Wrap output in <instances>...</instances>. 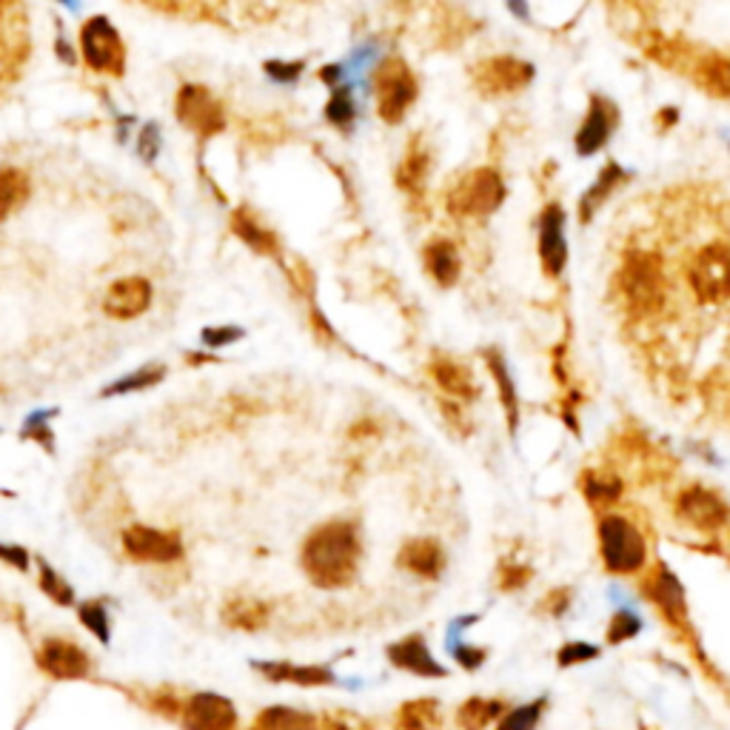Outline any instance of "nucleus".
Returning a JSON list of instances; mask_svg holds the SVG:
<instances>
[{"instance_id":"obj_34","label":"nucleus","mask_w":730,"mask_h":730,"mask_svg":"<svg viewBox=\"0 0 730 730\" xmlns=\"http://www.w3.org/2000/svg\"><path fill=\"white\" fill-rule=\"evenodd\" d=\"M622 494V482L611 474H588L585 476V497L597 508H608Z\"/></svg>"},{"instance_id":"obj_30","label":"nucleus","mask_w":730,"mask_h":730,"mask_svg":"<svg viewBox=\"0 0 730 730\" xmlns=\"http://www.w3.org/2000/svg\"><path fill=\"white\" fill-rule=\"evenodd\" d=\"M60 414V409H37L23 420L21 439L35 443L37 448L55 454V432H51V420Z\"/></svg>"},{"instance_id":"obj_3","label":"nucleus","mask_w":730,"mask_h":730,"mask_svg":"<svg viewBox=\"0 0 730 730\" xmlns=\"http://www.w3.org/2000/svg\"><path fill=\"white\" fill-rule=\"evenodd\" d=\"M620 294L631 315L645 317L664 303L662 260L650 251H631L620 271Z\"/></svg>"},{"instance_id":"obj_18","label":"nucleus","mask_w":730,"mask_h":730,"mask_svg":"<svg viewBox=\"0 0 730 730\" xmlns=\"http://www.w3.org/2000/svg\"><path fill=\"white\" fill-rule=\"evenodd\" d=\"M533 78V69L517 58H494L485 67H480L476 83L485 92H497V95H508L517 89L528 86Z\"/></svg>"},{"instance_id":"obj_44","label":"nucleus","mask_w":730,"mask_h":730,"mask_svg":"<svg viewBox=\"0 0 730 730\" xmlns=\"http://www.w3.org/2000/svg\"><path fill=\"white\" fill-rule=\"evenodd\" d=\"M570 605V588H563V591H554L551 597L545 599V611L551 616H563Z\"/></svg>"},{"instance_id":"obj_6","label":"nucleus","mask_w":730,"mask_h":730,"mask_svg":"<svg viewBox=\"0 0 730 730\" xmlns=\"http://www.w3.org/2000/svg\"><path fill=\"white\" fill-rule=\"evenodd\" d=\"M691 289L702 303H725L730 299V249L728 246H705L696 251L691 271H687Z\"/></svg>"},{"instance_id":"obj_35","label":"nucleus","mask_w":730,"mask_h":730,"mask_svg":"<svg viewBox=\"0 0 730 730\" xmlns=\"http://www.w3.org/2000/svg\"><path fill=\"white\" fill-rule=\"evenodd\" d=\"M542 710H545V699L528 702L514 710H505L497 719V730H533L540 725Z\"/></svg>"},{"instance_id":"obj_33","label":"nucleus","mask_w":730,"mask_h":730,"mask_svg":"<svg viewBox=\"0 0 730 730\" xmlns=\"http://www.w3.org/2000/svg\"><path fill=\"white\" fill-rule=\"evenodd\" d=\"M622 180H625V172H622L616 163H611V166H608L605 172L599 175L597 186H593V189L588 191L582 200H579V214H582V220H591V214L597 212L599 203H602V200H605L608 195L614 191L616 182H622Z\"/></svg>"},{"instance_id":"obj_1","label":"nucleus","mask_w":730,"mask_h":730,"mask_svg":"<svg viewBox=\"0 0 730 730\" xmlns=\"http://www.w3.org/2000/svg\"><path fill=\"white\" fill-rule=\"evenodd\" d=\"M360 560H363V540L354 522L331 519L315 528L303 542L299 563L306 577L317 588H345L357 579Z\"/></svg>"},{"instance_id":"obj_2","label":"nucleus","mask_w":730,"mask_h":730,"mask_svg":"<svg viewBox=\"0 0 730 730\" xmlns=\"http://www.w3.org/2000/svg\"><path fill=\"white\" fill-rule=\"evenodd\" d=\"M597 533L602 565L611 574L631 577V574H639L645 568V563H648V542H645L643 531L631 519L620 517V514H602Z\"/></svg>"},{"instance_id":"obj_4","label":"nucleus","mask_w":730,"mask_h":730,"mask_svg":"<svg viewBox=\"0 0 730 730\" xmlns=\"http://www.w3.org/2000/svg\"><path fill=\"white\" fill-rule=\"evenodd\" d=\"M505 200V186L497 172L491 168H476L468 177H462L454 191L448 195V205L460 217H485L497 212Z\"/></svg>"},{"instance_id":"obj_26","label":"nucleus","mask_w":730,"mask_h":730,"mask_svg":"<svg viewBox=\"0 0 730 730\" xmlns=\"http://www.w3.org/2000/svg\"><path fill=\"white\" fill-rule=\"evenodd\" d=\"M251 730H317L315 716L303 714L297 708H285V705H274L257 714Z\"/></svg>"},{"instance_id":"obj_14","label":"nucleus","mask_w":730,"mask_h":730,"mask_svg":"<svg viewBox=\"0 0 730 730\" xmlns=\"http://www.w3.org/2000/svg\"><path fill=\"white\" fill-rule=\"evenodd\" d=\"M388 659H391V664L400 668V671H409L414 673V676H425V680H443V676H448L446 668H443V664L434 659L432 650H428L425 636L420 634H411L405 636V639H400V643L388 645Z\"/></svg>"},{"instance_id":"obj_38","label":"nucleus","mask_w":730,"mask_h":730,"mask_svg":"<svg viewBox=\"0 0 730 730\" xmlns=\"http://www.w3.org/2000/svg\"><path fill=\"white\" fill-rule=\"evenodd\" d=\"M639 628H643L639 616H636L634 611H628V608H622V611H616V614L611 616V625H608V643L611 645L628 643V639H634V636L639 634Z\"/></svg>"},{"instance_id":"obj_15","label":"nucleus","mask_w":730,"mask_h":730,"mask_svg":"<svg viewBox=\"0 0 730 730\" xmlns=\"http://www.w3.org/2000/svg\"><path fill=\"white\" fill-rule=\"evenodd\" d=\"M540 260L545 274L560 278L568 260V243H565V214L560 205H548L540 217Z\"/></svg>"},{"instance_id":"obj_20","label":"nucleus","mask_w":730,"mask_h":730,"mask_svg":"<svg viewBox=\"0 0 730 730\" xmlns=\"http://www.w3.org/2000/svg\"><path fill=\"white\" fill-rule=\"evenodd\" d=\"M397 563L405 570H411L414 577L437 579L443 568H446V551H443L437 540H411L397 554Z\"/></svg>"},{"instance_id":"obj_37","label":"nucleus","mask_w":730,"mask_h":730,"mask_svg":"<svg viewBox=\"0 0 730 730\" xmlns=\"http://www.w3.org/2000/svg\"><path fill=\"white\" fill-rule=\"evenodd\" d=\"M234 232L240 234L243 240L249 243L251 249L263 251V255H274L278 251V243H274V237H271L269 232H263V228L257 226V223H251L249 217H234Z\"/></svg>"},{"instance_id":"obj_19","label":"nucleus","mask_w":730,"mask_h":730,"mask_svg":"<svg viewBox=\"0 0 730 730\" xmlns=\"http://www.w3.org/2000/svg\"><path fill=\"white\" fill-rule=\"evenodd\" d=\"M614 123L616 115L614 109H611V103L602 101V97H593L591 111H588L582 129L577 132V152L582 154V157L597 154L599 149L608 143L611 132H614Z\"/></svg>"},{"instance_id":"obj_7","label":"nucleus","mask_w":730,"mask_h":730,"mask_svg":"<svg viewBox=\"0 0 730 730\" xmlns=\"http://www.w3.org/2000/svg\"><path fill=\"white\" fill-rule=\"evenodd\" d=\"M120 542H123L126 556H132L134 563L143 565H175L186 556L180 533L161 531L152 526L126 528Z\"/></svg>"},{"instance_id":"obj_11","label":"nucleus","mask_w":730,"mask_h":730,"mask_svg":"<svg viewBox=\"0 0 730 730\" xmlns=\"http://www.w3.org/2000/svg\"><path fill=\"white\" fill-rule=\"evenodd\" d=\"M86 63L97 72H117L123 67V44L106 17H92L81 32Z\"/></svg>"},{"instance_id":"obj_41","label":"nucleus","mask_w":730,"mask_h":730,"mask_svg":"<svg viewBox=\"0 0 730 730\" xmlns=\"http://www.w3.org/2000/svg\"><path fill=\"white\" fill-rule=\"evenodd\" d=\"M0 563L26 574V570L32 568V556L23 545H15V542H0Z\"/></svg>"},{"instance_id":"obj_12","label":"nucleus","mask_w":730,"mask_h":730,"mask_svg":"<svg viewBox=\"0 0 730 730\" xmlns=\"http://www.w3.org/2000/svg\"><path fill=\"white\" fill-rule=\"evenodd\" d=\"M152 297V283L146 278H123L109 285V292L103 297V311L115 320H134L146 315Z\"/></svg>"},{"instance_id":"obj_5","label":"nucleus","mask_w":730,"mask_h":730,"mask_svg":"<svg viewBox=\"0 0 730 730\" xmlns=\"http://www.w3.org/2000/svg\"><path fill=\"white\" fill-rule=\"evenodd\" d=\"M37 668L58 682H81L92 676V657L67 636H46L35 650Z\"/></svg>"},{"instance_id":"obj_21","label":"nucleus","mask_w":730,"mask_h":730,"mask_svg":"<svg viewBox=\"0 0 730 730\" xmlns=\"http://www.w3.org/2000/svg\"><path fill=\"white\" fill-rule=\"evenodd\" d=\"M432 377L448 397H457V400H474L476 397V382L471 368L451 357H439L432 363Z\"/></svg>"},{"instance_id":"obj_25","label":"nucleus","mask_w":730,"mask_h":730,"mask_svg":"<svg viewBox=\"0 0 730 730\" xmlns=\"http://www.w3.org/2000/svg\"><path fill=\"white\" fill-rule=\"evenodd\" d=\"M425 269H428V274H432L439 285H446V289L457 283V280H460L462 263L457 249H454V243L448 240L432 243V246L425 249Z\"/></svg>"},{"instance_id":"obj_28","label":"nucleus","mask_w":730,"mask_h":730,"mask_svg":"<svg viewBox=\"0 0 730 730\" xmlns=\"http://www.w3.org/2000/svg\"><path fill=\"white\" fill-rule=\"evenodd\" d=\"M505 714V705L499 699H482V696H474V699L462 702L460 710H457V725L462 730H482L488 728L494 719Z\"/></svg>"},{"instance_id":"obj_40","label":"nucleus","mask_w":730,"mask_h":730,"mask_svg":"<svg viewBox=\"0 0 730 730\" xmlns=\"http://www.w3.org/2000/svg\"><path fill=\"white\" fill-rule=\"evenodd\" d=\"M599 657V648L591 643H568L565 648H560L556 654V662L563 664V668H574L579 662H591V659Z\"/></svg>"},{"instance_id":"obj_45","label":"nucleus","mask_w":730,"mask_h":730,"mask_svg":"<svg viewBox=\"0 0 730 730\" xmlns=\"http://www.w3.org/2000/svg\"><path fill=\"white\" fill-rule=\"evenodd\" d=\"M528 579H531V568H517V565H514V568H508L503 574V588L505 591H511V588H522Z\"/></svg>"},{"instance_id":"obj_32","label":"nucleus","mask_w":730,"mask_h":730,"mask_svg":"<svg viewBox=\"0 0 730 730\" xmlns=\"http://www.w3.org/2000/svg\"><path fill=\"white\" fill-rule=\"evenodd\" d=\"M30 195V180L17 168H0V220L9 217Z\"/></svg>"},{"instance_id":"obj_42","label":"nucleus","mask_w":730,"mask_h":730,"mask_svg":"<svg viewBox=\"0 0 730 730\" xmlns=\"http://www.w3.org/2000/svg\"><path fill=\"white\" fill-rule=\"evenodd\" d=\"M354 117V103H351L349 92L345 89H340L334 97H331L329 103V120H334V123L345 126Z\"/></svg>"},{"instance_id":"obj_16","label":"nucleus","mask_w":730,"mask_h":730,"mask_svg":"<svg viewBox=\"0 0 730 730\" xmlns=\"http://www.w3.org/2000/svg\"><path fill=\"white\" fill-rule=\"evenodd\" d=\"M177 117L200 134H212L223 126L220 106L212 101V95H209L205 89L198 86L180 89V97H177Z\"/></svg>"},{"instance_id":"obj_31","label":"nucleus","mask_w":730,"mask_h":730,"mask_svg":"<svg viewBox=\"0 0 730 730\" xmlns=\"http://www.w3.org/2000/svg\"><path fill=\"white\" fill-rule=\"evenodd\" d=\"M78 620H81L83 628L95 636L101 645L111 643V616L109 608L103 605V599H86V602H78Z\"/></svg>"},{"instance_id":"obj_17","label":"nucleus","mask_w":730,"mask_h":730,"mask_svg":"<svg viewBox=\"0 0 730 730\" xmlns=\"http://www.w3.org/2000/svg\"><path fill=\"white\" fill-rule=\"evenodd\" d=\"M251 668H255L260 676H266L269 682H285V685H297V687L334 685V673H331V668H322V664H294V662L255 659Z\"/></svg>"},{"instance_id":"obj_10","label":"nucleus","mask_w":730,"mask_h":730,"mask_svg":"<svg viewBox=\"0 0 730 730\" xmlns=\"http://www.w3.org/2000/svg\"><path fill=\"white\" fill-rule=\"evenodd\" d=\"M676 514L696 531H719L730 519L728 503L716 491L702 488V485L682 491L676 497Z\"/></svg>"},{"instance_id":"obj_29","label":"nucleus","mask_w":730,"mask_h":730,"mask_svg":"<svg viewBox=\"0 0 730 730\" xmlns=\"http://www.w3.org/2000/svg\"><path fill=\"white\" fill-rule=\"evenodd\" d=\"M37 585H40V591H44L46 599H51L58 608H74V588L58 568H51L46 560H37Z\"/></svg>"},{"instance_id":"obj_39","label":"nucleus","mask_w":730,"mask_h":730,"mask_svg":"<svg viewBox=\"0 0 730 730\" xmlns=\"http://www.w3.org/2000/svg\"><path fill=\"white\" fill-rule=\"evenodd\" d=\"M243 334H246V331H243L240 326H209V329H203L200 340H203V345H209V349H226V345H234L237 340H243Z\"/></svg>"},{"instance_id":"obj_36","label":"nucleus","mask_w":730,"mask_h":730,"mask_svg":"<svg viewBox=\"0 0 730 730\" xmlns=\"http://www.w3.org/2000/svg\"><path fill=\"white\" fill-rule=\"evenodd\" d=\"M702 83L714 92V95L730 97V60L728 58H710L699 67Z\"/></svg>"},{"instance_id":"obj_22","label":"nucleus","mask_w":730,"mask_h":730,"mask_svg":"<svg viewBox=\"0 0 730 730\" xmlns=\"http://www.w3.org/2000/svg\"><path fill=\"white\" fill-rule=\"evenodd\" d=\"M168 368L163 363H146L134 368V372L123 374V377H117L111 380L109 386L103 388L101 397L103 400H109V397H129V395H140V391H149V388L161 386L166 380Z\"/></svg>"},{"instance_id":"obj_24","label":"nucleus","mask_w":730,"mask_h":730,"mask_svg":"<svg viewBox=\"0 0 730 730\" xmlns=\"http://www.w3.org/2000/svg\"><path fill=\"white\" fill-rule=\"evenodd\" d=\"M269 602L251 597H234L223 605V622L234 631H260L269 622Z\"/></svg>"},{"instance_id":"obj_43","label":"nucleus","mask_w":730,"mask_h":730,"mask_svg":"<svg viewBox=\"0 0 730 730\" xmlns=\"http://www.w3.org/2000/svg\"><path fill=\"white\" fill-rule=\"evenodd\" d=\"M454 657H457V662H460L466 671H476V668H482L485 659H488V650L474 648V645H457Z\"/></svg>"},{"instance_id":"obj_8","label":"nucleus","mask_w":730,"mask_h":730,"mask_svg":"<svg viewBox=\"0 0 730 730\" xmlns=\"http://www.w3.org/2000/svg\"><path fill=\"white\" fill-rule=\"evenodd\" d=\"M177 719H180L182 730H237L240 725L234 702L223 694H214V691L186 696Z\"/></svg>"},{"instance_id":"obj_23","label":"nucleus","mask_w":730,"mask_h":730,"mask_svg":"<svg viewBox=\"0 0 730 730\" xmlns=\"http://www.w3.org/2000/svg\"><path fill=\"white\" fill-rule=\"evenodd\" d=\"M485 363H488L491 380L497 382L499 388V402H503L505 420H508V432L514 434L519 425V400H517V388H514V377L511 372H508V363H505V357L497 349L485 351Z\"/></svg>"},{"instance_id":"obj_13","label":"nucleus","mask_w":730,"mask_h":730,"mask_svg":"<svg viewBox=\"0 0 730 730\" xmlns=\"http://www.w3.org/2000/svg\"><path fill=\"white\" fill-rule=\"evenodd\" d=\"M645 593L654 605L664 614V620L676 625V628H687V597L682 588L680 577L673 574L668 565H659L654 570V577L645 585Z\"/></svg>"},{"instance_id":"obj_27","label":"nucleus","mask_w":730,"mask_h":730,"mask_svg":"<svg viewBox=\"0 0 730 730\" xmlns=\"http://www.w3.org/2000/svg\"><path fill=\"white\" fill-rule=\"evenodd\" d=\"M402 730H443V714L437 699L405 702L397 714Z\"/></svg>"},{"instance_id":"obj_9","label":"nucleus","mask_w":730,"mask_h":730,"mask_svg":"<svg viewBox=\"0 0 730 730\" xmlns=\"http://www.w3.org/2000/svg\"><path fill=\"white\" fill-rule=\"evenodd\" d=\"M374 89H377V109H380L382 120H388V123H397L402 111L409 109V103L414 101L416 95L411 74L405 72V67L397 63V60H388L386 67L377 69V74H374Z\"/></svg>"}]
</instances>
